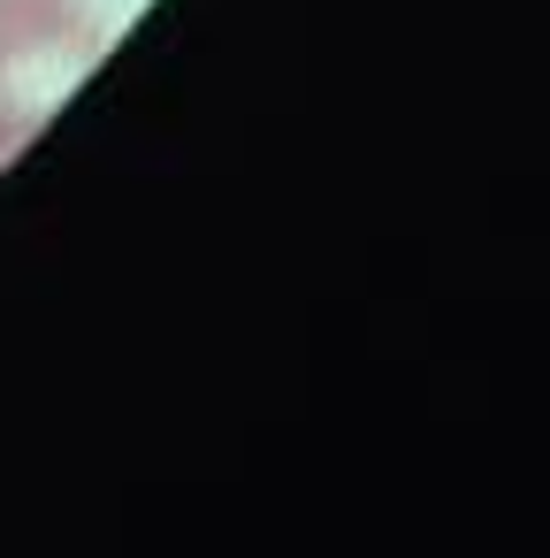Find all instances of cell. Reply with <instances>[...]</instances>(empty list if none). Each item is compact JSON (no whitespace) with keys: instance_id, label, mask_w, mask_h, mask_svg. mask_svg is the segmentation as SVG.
I'll return each mask as SVG.
<instances>
[{"instance_id":"2","label":"cell","mask_w":550,"mask_h":558,"mask_svg":"<svg viewBox=\"0 0 550 558\" xmlns=\"http://www.w3.org/2000/svg\"><path fill=\"white\" fill-rule=\"evenodd\" d=\"M0 9H9V0H0Z\"/></svg>"},{"instance_id":"1","label":"cell","mask_w":550,"mask_h":558,"mask_svg":"<svg viewBox=\"0 0 550 558\" xmlns=\"http://www.w3.org/2000/svg\"><path fill=\"white\" fill-rule=\"evenodd\" d=\"M93 54H100V39L77 0H9L0 9V169L70 100V85L93 70Z\"/></svg>"}]
</instances>
